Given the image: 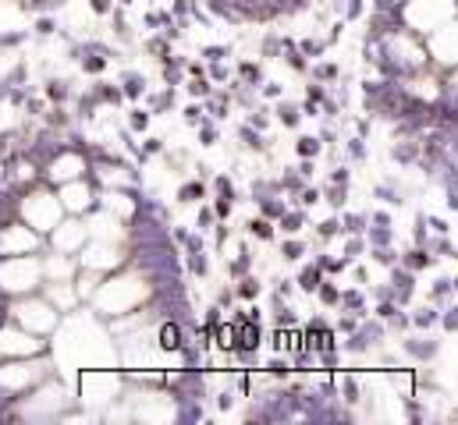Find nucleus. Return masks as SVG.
I'll list each match as a JSON object with an SVG mask.
<instances>
[{"mask_svg":"<svg viewBox=\"0 0 458 425\" xmlns=\"http://www.w3.org/2000/svg\"><path fill=\"white\" fill-rule=\"evenodd\" d=\"M160 348H163V351H178V348H181V326H178V323H167V326L160 330Z\"/></svg>","mask_w":458,"mask_h":425,"instance_id":"1","label":"nucleus"},{"mask_svg":"<svg viewBox=\"0 0 458 425\" xmlns=\"http://www.w3.org/2000/svg\"><path fill=\"white\" fill-rule=\"evenodd\" d=\"M430 262H433V255H426L423 248H419V252H408V255L401 259V266H405L408 273H416V270H426Z\"/></svg>","mask_w":458,"mask_h":425,"instance_id":"2","label":"nucleus"},{"mask_svg":"<svg viewBox=\"0 0 458 425\" xmlns=\"http://www.w3.org/2000/svg\"><path fill=\"white\" fill-rule=\"evenodd\" d=\"M125 92H128L132 99H135V96H142V92H146V78H142V74H135V71H132V74H125Z\"/></svg>","mask_w":458,"mask_h":425,"instance_id":"3","label":"nucleus"},{"mask_svg":"<svg viewBox=\"0 0 458 425\" xmlns=\"http://www.w3.org/2000/svg\"><path fill=\"white\" fill-rule=\"evenodd\" d=\"M217 344H221L224 351H234V344H238V326H221V330H217Z\"/></svg>","mask_w":458,"mask_h":425,"instance_id":"4","label":"nucleus"},{"mask_svg":"<svg viewBox=\"0 0 458 425\" xmlns=\"http://www.w3.org/2000/svg\"><path fill=\"white\" fill-rule=\"evenodd\" d=\"M238 139L245 142L249 149H263V139L256 135V128H252V124H242V128H238Z\"/></svg>","mask_w":458,"mask_h":425,"instance_id":"5","label":"nucleus"},{"mask_svg":"<svg viewBox=\"0 0 458 425\" xmlns=\"http://www.w3.org/2000/svg\"><path fill=\"white\" fill-rule=\"evenodd\" d=\"M302 223H305V216H302V213H288V209L281 213V227H284L288 234H295V230H299Z\"/></svg>","mask_w":458,"mask_h":425,"instance_id":"6","label":"nucleus"},{"mask_svg":"<svg viewBox=\"0 0 458 425\" xmlns=\"http://www.w3.org/2000/svg\"><path fill=\"white\" fill-rule=\"evenodd\" d=\"M405 351L416 354V358H430V354L437 351V344H416V340H405Z\"/></svg>","mask_w":458,"mask_h":425,"instance_id":"7","label":"nucleus"},{"mask_svg":"<svg viewBox=\"0 0 458 425\" xmlns=\"http://www.w3.org/2000/svg\"><path fill=\"white\" fill-rule=\"evenodd\" d=\"M316 283H320V266H309L302 273V280H299V287L302 290H316Z\"/></svg>","mask_w":458,"mask_h":425,"instance_id":"8","label":"nucleus"},{"mask_svg":"<svg viewBox=\"0 0 458 425\" xmlns=\"http://www.w3.org/2000/svg\"><path fill=\"white\" fill-rule=\"evenodd\" d=\"M259 209H263V216H281L288 206H284L281 199H263V202H259Z\"/></svg>","mask_w":458,"mask_h":425,"instance_id":"9","label":"nucleus"},{"mask_svg":"<svg viewBox=\"0 0 458 425\" xmlns=\"http://www.w3.org/2000/svg\"><path fill=\"white\" fill-rule=\"evenodd\" d=\"M178 195H181V202H192V199H199V195H203V181H192V184H185Z\"/></svg>","mask_w":458,"mask_h":425,"instance_id":"10","label":"nucleus"},{"mask_svg":"<svg viewBox=\"0 0 458 425\" xmlns=\"http://www.w3.org/2000/svg\"><path fill=\"white\" fill-rule=\"evenodd\" d=\"M341 230H348V234H363L366 230V216H345V227Z\"/></svg>","mask_w":458,"mask_h":425,"instance_id":"11","label":"nucleus"},{"mask_svg":"<svg viewBox=\"0 0 458 425\" xmlns=\"http://www.w3.org/2000/svg\"><path fill=\"white\" fill-rule=\"evenodd\" d=\"M373 259H377L380 266H394V252H391L387 245H377V248H373Z\"/></svg>","mask_w":458,"mask_h":425,"instance_id":"12","label":"nucleus"},{"mask_svg":"<svg viewBox=\"0 0 458 425\" xmlns=\"http://www.w3.org/2000/svg\"><path fill=\"white\" fill-rule=\"evenodd\" d=\"M46 96H50V99H57V103H64V99H68L64 82H50V85H46Z\"/></svg>","mask_w":458,"mask_h":425,"instance_id":"13","label":"nucleus"},{"mask_svg":"<svg viewBox=\"0 0 458 425\" xmlns=\"http://www.w3.org/2000/svg\"><path fill=\"white\" fill-rule=\"evenodd\" d=\"M394 156H398L401 163H408V160H416V156H419V149H416V145H408V142H401V145L394 149Z\"/></svg>","mask_w":458,"mask_h":425,"instance_id":"14","label":"nucleus"},{"mask_svg":"<svg viewBox=\"0 0 458 425\" xmlns=\"http://www.w3.org/2000/svg\"><path fill=\"white\" fill-rule=\"evenodd\" d=\"M281 252H284V259H288V262H295V259H302V241H288V245H284V248H281Z\"/></svg>","mask_w":458,"mask_h":425,"instance_id":"15","label":"nucleus"},{"mask_svg":"<svg viewBox=\"0 0 458 425\" xmlns=\"http://www.w3.org/2000/svg\"><path fill=\"white\" fill-rule=\"evenodd\" d=\"M82 68L89 71V74H96V71H103V68H107V57H103V54H92V57H89V61L82 64Z\"/></svg>","mask_w":458,"mask_h":425,"instance_id":"16","label":"nucleus"},{"mask_svg":"<svg viewBox=\"0 0 458 425\" xmlns=\"http://www.w3.org/2000/svg\"><path fill=\"white\" fill-rule=\"evenodd\" d=\"M370 241H373V245H387V241H391V227H380V223H377V227L370 230Z\"/></svg>","mask_w":458,"mask_h":425,"instance_id":"17","label":"nucleus"},{"mask_svg":"<svg viewBox=\"0 0 458 425\" xmlns=\"http://www.w3.org/2000/svg\"><path fill=\"white\" fill-rule=\"evenodd\" d=\"M295 149H299L302 156H316V152H320V142H316V139H299Z\"/></svg>","mask_w":458,"mask_h":425,"instance_id":"18","label":"nucleus"},{"mask_svg":"<svg viewBox=\"0 0 458 425\" xmlns=\"http://www.w3.org/2000/svg\"><path fill=\"white\" fill-rule=\"evenodd\" d=\"M259 294V283L256 280H242L238 283V298H256Z\"/></svg>","mask_w":458,"mask_h":425,"instance_id":"19","label":"nucleus"},{"mask_svg":"<svg viewBox=\"0 0 458 425\" xmlns=\"http://www.w3.org/2000/svg\"><path fill=\"white\" fill-rule=\"evenodd\" d=\"M338 230H341V227H338V220H323V223H320V237H323V241H330Z\"/></svg>","mask_w":458,"mask_h":425,"instance_id":"20","label":"nucleus"},{"mask_svg":"<svg viewBox=\"0 0 458 425\" xmlns=\"http://www.w3.org/2000/svg\"><path fill=\"white\" fill-rule=\"evenodd\" d=\"M252 234H256V237H263V241H267V237H274V227H270V223H267V220H256V223H252Z\"/></svg>","mask_w":458,"mask_h":425,"instance_id":"21","label":"nucleus"},{"mask_svg":"<svg viewBox=\"0 0 458 425\" xmlns=\"http://www.w3.org/2000/svg\"><path fill=\"white\" fill-rule=\"evenodd\" d=\"M316 287H320V298H323V301H338V287H334V283L320 280Z\"/></svg>","mask_w":458,"mask_h":425,"instance_id":"22","label":"nucleus"},{"mask_svg":"<svg viewBox=\"0 0 458 425\" xmlns=\"http://www.w3.org/2000/svg\"><path fill=\"white\" fill-rule=\"evenodd\" d=\"M281 121H284L288 128H295V124H299V114H295V107H288V103H284V107H281Z\"/></svg>","mask_w":458,"mask_h":425,"instance_id":"23","label":"nucleus"},{"mask_svg":"<svg viewBox=\"0 0 458 425\" xmlns=\"http://www.w3.org/2000/svg\"><path fill=\"white\" fill-rule=\"evenodd\" d=\"M238 74H242L245 82H259V68H256V64H242V68H238Z\"/></svg>","mask_w":458,"mask_h":425,"instance_id":"24","label":"nucleus"},{"mask_svg":"<svg viewBox=\"0 0 458 425\" xmlns=\"http://www.w3.org/2000/svg\"><path fill=\"white\" fill-rule=\"evenodd\" d=\"M430 323H437V312H433V308H423V312L416 315V326H430Z\"/></svg>","mask_w":458,"mask_h":425,"instance_id":"25","label":"nucleus"},{"mask_svg":"<svg viewBox=\"0 0 458 425\" xmlns=\"http://www.w3.org/2000/svg\"><path fill=\"white\" fill-rule=\"evenodd\" d=\"M359 252H363V241H359V237H355V241H348V245H345V262H348V259H355Z\"/></svg>","mask_w":458,"mask_h":425,"instance_id":"26","label":"nucleus"},{"mask_svg":"<svg viewBox=\"0 0 458 425\" xmlns=\"http://www.w3.org/2000/svg\"><path fill=\"white\" fill-rule=\"evenodd\" d=\"M146 124H150V117H146L142 110H135V114H132V128H135V131H142Z\"/></svg>","mask_w":458,"mask_h":425,"instance_id":"27","label":"nucleus"},{"mask_svg":"<svg viewBox=\"0 0 458 425\" xmlns=\"http://www.w3.org/2000/svg\"><path fill=\"white\" fill-rule=\"evenodd\" d=\"M359 397V390H355V379L352 376H345V401H355Z\"/></svg>","mask_w":458,"mask_h":425,"instance_id":"28","label":"nucleus"},{"mask_svg":"<svg viewBox=\"0 0 458 425\" xmlns=\"http://www.w3.org/2000/svg\"><path fill=\"white\" fill-rule=\"evenodd\" d=\"M348 152H352L355 160H363V156H366V145H363L359 139H352V142H348Z\"/></svg>","mask_w":458,"mask_h":425,"instance_id":"29","label":"nucleus"},{"mask_svg":"<svg viewBox=\"0 0 458 425\" xmlns=\"http://www.w3.org/2000/svg\"><path fill=\"white\" fill-rule=\"evenodd\" d=\"M451 294V280H437V287H433V298H448Z\"/></svg>","mask_w":458,"mask_h":425,"instance_id":"30","label":"nucleus"},{"mask_svg":"<svg viewBox=\"0 0 458 425\" xmlns=\"http://www.w3.org/2000/svg\"><path fill=\"white\" fill-rule=\"evenodd\" d=\"M394 312H398V308H394L391 301H383V298H380V308H377V315H380V319H391Z\"/></svg>","mask_w":458,"mask_h":425,"instance_id":"31","label":"nucleus"},{"mask_svg":"<svg viewBox=\"0 0 458 425\" xmlns=\"http://www.w3.org/2000/svg\"><path fill=\"white\" fill-rule=\"evenodd\" d=\"M203 54H206V57H210V61H221V57H224V54H228V46H206V50H203Z\"/></svg>","mask_w":458,"mask_h":425,"instance_id":"32","label":"nucleus"},{"mask_svg":"<svg viewBox=\"0 0 458 425\" xmlns=\"http://www.w3.org/2000/svg\"><path fill=\"white\" fill-rule=\"evenodd\" d=\"M188 89H192V96H210V85L206 82H192Z\"/></svg>","mask_w":458,"mask_h":425,"instance_id":"33","label":"nucleus"},{"mask_svg":"<svg viewBox=\"0 0 458 425\" xmlns=\"http://www.w3.org/2000/svg\"><path fill=\"white\" fill-rule=\"evenodd\" d=\"M89 7H92L96 14H107V11H110V0H89Z\"/></svg>","mask_w":458,"mask_h":425,"instance_id":"34","label":"nucleus"},{"mask_svg":"<svg viewBox=\"0 0 458 425\" xmlns=\"http://www.w3.org/2000/svg\"><path fill=\"white\" fill-rule=\"evenodd\" d=\"M36 29H39V36H50V32H54V21H50V18H39Z\"/></svg>","mask_w":458,"mask_h":425,"instance_id":"35","label":"nucleus"},{"mask_svg":"<svg viewBox=\"0 0 458 425\" xmlns=\"http://www.w3.org/2000/svg\"><path fill=\"white\" fill-rule=\"evenodd\" d=\"M210 223H213V209H203V213H199V227H203V230H206V227H210Z\"/></svg>","mask_w":458,"mask_h":425,"instance_id":"36","label":"nucleus"},{"mask_svg":"<svg viewBox=\"0 0 458 425\" xmlns=\"http://www.w3.org/2000/svg\"><path fill=\"white\" fill-rule=\"evenodd\" d=\"M302 202H305V206H316V202H320V195L309 188V192H302Z\"/></svg>","mask_w":458,"mask_h":425,"instance_id":"37","label":"nucleus"},{"mask_svg":"<svg viewBox=\"0 0 458 425\" xmlns=\"http://www.w3.org/2000/svg\"><path fill=\"white\" fill-rule=\"evenodd\" d=\"M263 96H281V85H277V82H270V85H263Z\"/></svg>","mask_w":458,"mask_h":425,"instance_id":"38","label":"nucleus"},{"mask_svg":"<svg viewBox=\"0 0 458 425\" xmlns=\"http://www.w3.org/2000/svg\"><path fill=\"white\" fill-rule=\"evenodd\" d=\"M217 142V131H210V128H203V145H213Z\"/></svg>","mask_w":458,"mask_h":425,"instance_id":"39","label":"nucleus"},{"mask_svg":"<svg viewBox=\"0 0 458 425\" xmlns=\"http://www.w3.org/2000/svg\"><path fill=\"white\" fill-rule=\"evenodd\" d=\"M430 227H433L437 234H448V223H444V220H430Z\"/></svg>","mask_w":458,"mask_h":425,"instance_id":"40","label":"nucleus"},{"mask_svg":"<svg viewBox=\"0 0 458 425\" xmlns=\"http://www.w3.org/2000/svg\"><path fill=\"white\" fill-rule=\"evenodd\" d=\"M121 4H128V0H121Z\"/></svg>","mask_w":458,"mask_h":425,"instance_id":"41","label":"nucleus"}]
</instances>
